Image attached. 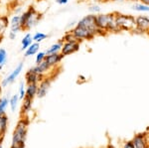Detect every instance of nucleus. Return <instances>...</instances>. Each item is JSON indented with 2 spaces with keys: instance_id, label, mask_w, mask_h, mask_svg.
<instances>
[{
  "instance_id": "4468645a",
  "label": "nucleus",
  "mask_w": 149,
  "mask_h": 148,
  "mask_svg": "<svg viewBox=\"0 0 149 148\" xmlns=\"http://www.w3.org/2000/svg\"><path fill=\"white\" fill-rule=\"evenodd\" d=\"M9 28L12 32H15L17 34L18 32L22 31V26H21V14H16L9 21Z\"/></svg>"
},
{
  "instance_id": "423d86ee",
  "label": "nucleus",
  "mask_w": 149,
  "mask_h": 148,
  "mask_svg": "<svg viewBox=\"0 0 149 148\" xmlns=\"http://www.w3.org/2000/svg\"><path fill=\"white\" fill-rule=\"evenodd\" d=\"M71 33L73 34L74 39L80 43H81L83 41H92V40H93L97 37L95 33H93L92 31L86 30L85 28L80 27V26H77V25L76 27H74L71 30Z\"/></svg>"
},
{
  "instance_id": "4c0bfd02",
  "label": "nucleus",
  "mask_w": 149,
  "mask_h": 148,
  "mask_svg": "<svg viewBox=\"0 0 149 148\" xmlns=\"http://www.w3.org/2000/svg\"><path fill=\"white\" fill-rule=\"evenodd\" d=\"M3 138L4 137H0V148H3Z\"/></svg>"
},
{
  "instance_id": "cd10ccee",
  "label": "nucleus",
  "mask_w": 149,
  "mask_h": 148,
  "mask_svg": "<svg viewBox=\"0 0 149 148\" xmlns=\"http://www.w3.org/2000/svg\"><path fill=\"white\" fill-rule=\"evenodd\" d=\"M18 95H19V99L20 101L25 97L26 95V83L24 82H21L20 85H19V89H18Z\"/></svg>"
},
{
  "instance_id": "bb28decb",
  "label": "nucleus",
  "mask_w": 149,
  "mask_h": 148,
  "mask_svg": "<svg viewBox=\"0 0 149 148\" xmlns=\"http://www.w3.org/2000/svg\"><path fill=\"white\" fill-rule=\"evenodd\" d=\"M132 9L135 11H138V12H143V13H145V12H149V6L145 5V4H142V3H135L132 5Z\"/></svg>"
},
{
  "instance_id": "dca6fc26",
  "label": "nucleus",
  "mask_w": 149,
  "mask_h": 148,
  "mask_svg": "<svg viewBox=\"0 0 149 148\" xmlns=\"http://www.w3.org/2000/svg\"><path fill=\"white\" fill-rule=\"evenodd\" d=\"M32 68L34 69V71L36 72V73L39 74V75H41V76H47L48 74L53 70L51 67L47 64L46 61H43L42 63L38 64V65L32 67Z\"/></svg>"
},
{
  "instance_id": "5701e85b",
  "label": "nucleus",
  "mask_w": 149,
  "mask_h": 148,
  "mask_svg": "<svg viewBox=\"0 0 149 148\" xmlns=\"http://www.w3.org/2000/svg\"><path fill=\"white\" fill-rule=\"evenodd\" d=\"M19 101H20V99H19L18 94L12 95L10 99H9V106H10V108H11L12 111H15L16 110V108H17V106H18Z\"/></svg>"
},
{
  "instance_id": "c9c22d12",
  "label": "nucleus",
  "mask_w": 149,
  "mask_h": 148,
  "mask_svg": "<svg viewBox=\"0 0 149 148\" xmlns=\"http://www.w3.org/2000/svg\"><path fill=\"white\" fill-rule=\"evenodd\" d=\"M80 81L85 83V82H86V77H84V76L81 75V76H79V82H80Z\"/></svg>"
},
{
  "instance_id": "1a4fd4ad",
  "label": "nucleus",
  "mask_w": 149,
  "mask_h": 148,
  "mask_svg": "<svg viewBox=\"0 0 149 148\" xmlns=\"http://www.w3.org/2000/svg\"><path fill=\"white\" fill-rule=\"evenodd\" d=\"M23 68H24V64L23 63H19L18 65L16 66V68L14 69V70L12 71L5 79H4V80H2L1 87L2 88H6V87H8L9 85H11V83H13L14 82H15V81L17 80V78L20 76V74L22 73Z\"/></svg>"
},
{
  "instance_id": "6ab92c4d",
  "label": "nucleus",
  "mask_w": 149,
  "mask_h": 148,
  "mask_svg": "<svg viewBox=\"0 0 149 148\" xmlns=\"http://www.w3.org/2000/svg\"><path fill=\"white\" fill-rule=\"evenodd\" d=\"M9 18L5 15L0 16V39H3L7 29L9 27Z\"/></svg>"
},
{
  "instance_id": "aec40b11",
  "label": "nucleus",
  "mask_w": 149,
  "mask_h": 148,
  "mask_svg": "<svg viewBox=\"0 0 149 148\" xmlns=\"http://www.w3.org/2000/svg\"><path fill=\"white\" fill-rule=\"evenodd\" d=\"M8 129V116L5 114L0 115V137H4Z\"/></svg>"
},
{
  "instance_id": "0eeeda50",
  "label": "nucleus",
  "mask_w": 149,
  "mask_h": 148,
  "mask_svg": "<svg viewBox=\"0 0 149 148\" xmlns=\"http://www.w3.org/2000/svg\"><path fill=\"white\" fill-rule=\"evenodd\" d=\"M149 30V17L145 15H138L135 17V28L132 33L138 35L146 34Z\"/></svg>"
},
{
  "instance_id": "b1692460",
  "label": "nucleus",
  "mask_w": 149,
  "mask_h": 148,
  "mask_svg": "<svg viewBox=\"0 0 149 148\" xmlns=\"http://www.w3.org/2000/svg\"><path fill=\"white\" fill-rule=\"evenodd\" d=\"M7 57H8V54L6 50L4 48H0V70H2L3 67L6 65Z\"/></svg>"
},
{
  "instance_id": "58836bf2",
  "label": "nucleus",
  "mask_w": 149,
  "mask_h": 148,
  "mask_svg": "<svg viewBox=\"0 0 149 148\" xmlns=\"http://www.w3.org/2000/svg\"><path fill=\"white\" fill-rule=\"evenodd\" d=\"M103 1H113V2H118V1H124V0H103Z\"/></svg>"
},
{
  "instance_id": "7ed1b4c3",
  "label": "nucleus",
  "mask_w": 149,
  "mask_h": 148,
  "mask_svg": "<svg viewBox=\"0 0 149 148\" xmlns=\"http://www.w3.org/2000/svg\"><path fill=\"white\" fill-rule=\"evenodd\" d=\"M97 28L104 32L109 33H118V28L115 22V12L107 14H97Z\"/></svg>"
},
{
  "instance_id": "2eb2a0df",
  "label": "nucleus",
  "mask_w": 149,
  "mask_h": 148,
  "mask_svg": "<svg viewBox=\"0 0 149 148\" xmlns=\"http://www.w3.org/2000/svg\"><path fill=\"white\" fill-rule=\"evenodd\" d=\"M33 101H34V99H31L27 97H25L22 99L20 116H27L28 113H31V110H32V106H33Z\"/></svg>"
},
{
  "instance_id": "72a5a7b5",
  "label": "nucleus",
  "mask_w": 149,
  "mask_h": 148,
  "mask_svg": "<svg viewBox=\"0 0 149 148\" xmlns=\"http://www.w3.org/2000/svg\"><path fill=\"white\" fill-rule=\"evenodd\" d=\"M69 2V0H56V3H58L59 5H66Z\"/></svg>"
},
{
  "instance_id": "6e6552de",
  "label": "nucleus",
  "mask_w": 149,
  "mask_h": 148,
  "mask_svg": "<svg viewBox=\"0 0 149 148\" xmlns=\"http://www.w3.org/2000/svg\"><path fill=\"white\" fill-rule=\"evenodd\" d=\"M55 76H45L42 80L38 83V92H37V97L39 99H43L47 95L49 92L50 89L52 87V83L54 80Z\"/></svg>"
},
{
  "instance_id": "9d476101",
  "label": "nucleus",
  "mask_w": 149,
  "mask_h": 148,
  "mask_svg": "<svg viewBox=\"0 0 149 148\" xmlns=\"http://www.w3.org/2000/svg\"><path fill=\"white\" fill-rule=\"evenodd\" d=\"M81 43L78 41H72V42H65L63 43V47L61 50V54L64 57L70 56L72 54H74L80 50Z\"/></svg>"
},
{
  "instance_id": "ea45409f",
  "label": "nucleus",
  "mask_w": 149,
  "mask_h": 148,
  "mask_svg": "<svg viewBox=\"0 0 149 148\" xmlns=\"http://www.w3.org/2000/svg\"><path fill=\"white\" fill-rule=\"evenodd\" d=\"M107 148H115V147L113 146V145H111V144H109V145H107Z\"/></svg>"
},
{
  "instance_id": "37998d69",
  "label": "nucleus",
  "mask_w": 149,
  "mask_h": 148,
  "mask_svg": "<svg viewBox=\"0 0 149 148\" xmlns=\"http://www.w3.org/2000/svg\"><path fill=\"white\" fill-rule=\"evenodd\" d=\"M1 41H2V40H1V39H0V42H1Z\"/></svg>"
},
{
  "instance_id": "39448f33",
  "label": "nucleus",
  "mask_w": 149,
  "mask_h": 148,
  "mask_svg": "<svg viewBox=\"0 0 149 148\" xmlns=\"http://www.w3.org/2000/svg\"><path fill=\"white\" fill-rule=\"evenodd\" d=\"M77 26L85 28L86 30L92 31L93 33H95V36H105L107 35L104 31L100 30L97 28V15L95 14H88V15L85 16L77 23Z\"/></svg>"
},
{
  "instance_id": "7c9ffc66",
  "label": "nucleus",
  "mask_w": 149,
  "mask_h": 148,
  "mask_svg": "<svg viewBox=\"0 0 149 148\" xmlns=\"http://www.w3.org/2000/svg\"><path fill=\"white\" fill-rule=\"evenodd\" d=\"M88 10H90V12L92 14H95V15H97V14L100 13V5H97V4H93V5L90 6Z\"/></svg>"
},
{
  "instance_id": "f257e3e1",
  "label": "nucleus",
  "mask_w": 149,
  "mask_h": 148,
  "mask_svg": "<svg viewBox=\"0 0 149 148\" xmlns=\"http://www.w3.org/2000/svg\"><path fill=\"white\" fill-rule=\"evenodd\" d=\"M42 19V13H40L34 6H30L26 11L21 13V26L22 31H29L35 27Z\"/></svg>"
},
{
  "instance_id": "9b49d317",
  "label": "nucleus",
  "mask_w": 149,
  "mask_h": 148,
  "mask_svg": "<svg viewBox=\"0 0 149 148\" xmlns=\"http://www.w3.org/2000/svg\"><path fill=\"white\" fill-rule=\"evenodd\" d=\"M135 148H149V141L146 133H139L131 140Z\"/></svg>"
},
{
  "instance_id": "f8f14e48",
  "label": "nucleus",
  "mask_w": 149,
  "mask_h": 148,
  "mask_svg": "<svg viewBox=\"0 0 149 148\" xmlns=\"http://www.w3.org/2000/svg\"><path fill=\"white\" fill-rule=\"evenodd\" d=\"M65 57L61 53H55V54H49L46 56L45 61L47 62V64L51 67L52 69H56L58 66L60 65V63L62 62Z\"/></svg>"
},
{
  "instance_id": "ddd939ff",
  "label": "nucleus",
  "mask_w": 149,
  "mask_h": 148,
  "mask_svg": "<svg viewBox=\"0 0 149 148\" xmlns=\"http://www.w3.org/2000/svg\"><path fill=\"white\" fill-rule=\"evenodd\" d=\"M45 76H41L34 71V69L31 68L25 73V83H39V82L44 78Z\"/></svg>"
},
{
  "instance_id": "e433bc0d",
  "label": "nucleus",
  "mask_w": 149,
  "mask_h": 148,
  "mask_svg": "<svg viewBox=\"0 0 149 148\" xmlns=\"http://www.w3.org/2000/svg\"><path fill=\"white\" fill-rule=\"evenodd\" d=\"M140 3H142V4H145V5H147L149 6V0H138Z\"/></svg>"
},
{
  "instance_id": "f3484780",
  "label": "nucleus",
  "mask_w": 149,
  "mask_h": 148,
  "mask_svg": "<svg viewBox=\"0 0 149 148\" xmlns=\"http://www.w3.org/2000/svg\"><path fill=\"white\" fill-rule=\"evenodd\" d=\"M39 51H40V43L33 42L32 44L24 51V57L28 58V57H31V56H35Z\"/></svg>"
},
{
  "instance_id": "f03ea898",
  "label": "nucleus",
  "mask_w": 149,
  "mask_h": 148,
  "mask_svg": "<svg viewBox=\"0 0 149 148\" xmlns=\"http://www.w3.org/2000/svg\"><path fill=\"white\" fill-rule=\"evenodd\" d=\"M29 124H30V120H29L28 116H20V119L18 120L15 129L13 131V134H12L11 145L25 143L26 139H27Z\"/></svg>"
},
{
  "instance_id": "4be33fe9",
  "label": "nucleus",
  "mask_w": 149,
  "mask_h": 148,
  "mask_svg": "<svg viewBox=\"0 0 149 148\" xmlns=\"http://www.w3.org/2000/svg\"><path fill=\"white\" fill-rule=\"evenodd\" d=\"M33 43V37L30 33H27L21 40V51H25L27 48Z\"/></svg>"
},
{
  "instance_id": "c85d7f7f",
  "label": "nucleus",
  "mask_w": 149,
  "mask_h": 148,
  "mask_svg": "<svg viewBox=\"0 0 149 148\" xmlns=\"http://www.w3.org/2000/svg\"><path fill=\"white\" fill-rule=\"evenodd\" d=\"M47 54L46 52H43V51H39L37 54H36V58H35V63L36 65H38V64L42 63L43 61H45V58H46Z\"/></svg>"
},
{
  "instance_id": "79ce46f5",
  "label": "nucleus",
  "mask_w": 149,
  "mask_h": 148,
  "mask_svg": "<svg viewBox=\"0 0 149 148\" xmlns=\"http://www.w3.org/2000/svg\"><path fill=\"white\" fill-rule=\"evenodd\" d=\"M146 34H147V35H148V36H149V30H148V31H147V33H146Z\"/></svg>"
},
{
  "instance_id": "c756f323",
  "label": "nucleus",
  "mask_w": 149,
  "mask_h": 148,
  "mask_svg": "<svg viewBox=\"0 0 149 148\" xmlns=\"http://www.w3.org/2000/svg\"><path fill=\"white\" fill-rule=\"evenodd\" d=\"M61 41L65 43V42H72V41H77L76 39H74V37L73 36V34L71 33V31H69V32H67L66 34L63 36V38L61 39Z\"/></svg>"
},
{
  "instance_id": "a878e982",
  "label": "nucleus",
  "mask_w": 149,
  "mask_h": 148,
  "mask_svg": "<svg viewBox=\"0 0 149 148\" xmlns=\"http://www.w3.org/2000/svg\"><path fill=\"white\" fill-rule=\"evenodd\" d=\"M33 37V42H36V43H41L43 42L44 40H46L48 38V35L45 34L43 32H36L34 35L32 36Z\"/></svg>"
},
{
  "instance_id": "20e7f679",
  "label": "nucleus",
  "mask_w": 149,
  "mask_h": 148,
  "mask_svg": "<svg viewBox=\"0 0 149 148\" xmlns=\"http://www.w3.org/2000/svg\"><path fill=\"white\" fill-rule=\"evenodd\" d=\"M115 22L119 32H132L135 28V17L115 12Z\"/></svg>"
},
{
  "instance_id": "393cba45",
  "label": "nucleus",
  "mask_w": 149,
  "mask_h": 148,
  "mask_svg": "<svg viewBox=\"0 0 149 148\" xmlns=\"http://www.w3.org/2000/svg\"><path fill=\"white\" fill-rule=\"evenodd\" d=\"M8 106H9L8 97H2V99H0V115L5 114L6 108Z\"/></svg>"
},
{
  "instance_id": "473e14b6",
  "label": "nucleus",
  "mask_w": 149,
  "mask_h": 148,
  "mask_svg": "<svg viewBox=\"0 0 149 148\" xmlns=\"http://www.w3.org/2000/svg\"><path fill=\"white\" fill-rule=\"evenodd\" d=\"M16 36H17V34H16L15 32H12V31H10V32L8 33V38L10 40H15L16 39Z\"/></svg>"
},
{
  "instance_id": "a19ab883",
  "label": "nucleus",
  "mask_w": 149,
  "mask_h": 148,
  "mask_svg": "<svg viewBox=\"0 0 149 148\" xmlns=\"http://www.w3.org/2000/svg\"><path fill=\"white\" fill-rule=\"evenodd\" d=\"M127 1H131V2H136V1H138V0H127Z\"/></svg>"
},
{
  "instance_id": "a211bd4d",
  "label": "nucleus",
  "mask_w": 149,
  "mask_h": 148,
  "mask_svg": "<svg viewBox=\"0 0 149 148\" xmlns=\"http://www.w3.org/2000/svg\"><path fill=\"white\" fill-rule=\"evenodd\" d=\"M38 92V83H28L26 85V95L31 99H34L37 97Z\"/></svg>"
},
{
  "instance_id": "2f4dec72",
  "label": "nucleus",
  "mask_w": 149,
  "mask_h": 148,
  "mask_svg": "<svg viewBox=\"0 0 149 148\" xmlns=\"http://www.w3.org/2000/svg\"><path fill=\"white\" fill-rule=\"evenodd\" d=\"M122 148H135L133 145V143H132V141H127L123 144V146H122Z\"/></svg>"
},
{
  "instance_id": "f704fd0d",
  "label": "nucleus",
  "mask_w": 149,
  "mask_h": 148,
  "mask_svg": "<svg viewBox=\"0 0 149 148\" xmlns=\"http://www.w3.org/2000/svg\"><path fill=\"white\" fill-rule=\"evenodd\" d=\"M10 148H26V146H25V143H21V144L11 145Z\"/></svg>"
},
{
  "instance_id": "412c9836",
  "label": "nucleus",
  "mask_w": 149,
  "mask_h": 148,
  "mask_svg": "<svg viewBox=\"0 0 149 148\" xmlns=\"http://www.w3.org/2000/svg\"><path fill=\"white\" fill-rule=\"evenodd\" d=\"M62 47H63V42L61 40H59L57 43L55 44L51 45L48 49L46 50V54L49 55V54H55V53H61V50H62Z\"/></svg>"
}]
</instances>
